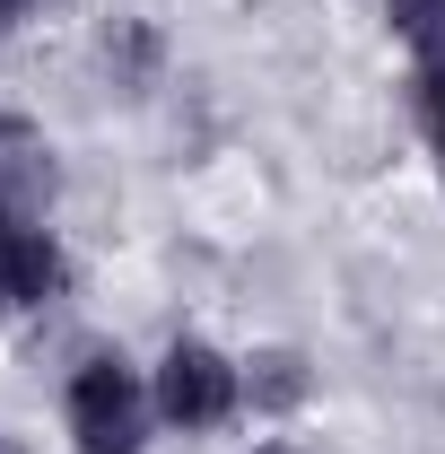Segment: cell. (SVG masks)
<instances>
[{"label":"cell","mask_w":445,"mask_h":454,"mask_svg":"<svg viewBox=\"0 0 445 454\" xmlns=\"http://www.w3.org/2000/svg\"><path fill=\"white\" fill-rule=\"evenodd\" d=\"M149 419H158V402H149L131 358L105 349V358H88L70 376V437H79V454H140L149 446Z\"/></svg>","instance_id":"6da1fadb"},{"label":"cell","mask_w":445,"mask_h":454,"mask_svg":"<svg viewBox=\"0 0 445 454\" xmlns=\"http://www.w3.org/2000/svg\"><path fill=\"white\" fill-rule=\"evenodd\" d=\"M149 402H158V419H175V428H219L227 411L245 402V367L227 349H210V340H175L167 358H158Z\"/></svg>","instance_id":"7a4b0ae2"},{"label":"cell","mask_w":445,"mask_h":454,"mask_svg":"<svg viewBox=\"0 0 445 454\" xmlns=\"http://www.w3.org/2000/svg\"><path fill=\"white\" fill-rule=\"evenodd\" d=\"M53 297H61V245L0 201V306L27 315V306H53Z\"/></svg>","instance_id":"3957f363"},{"label":"cell","mask_w":445,"mask_h":454,"mask_svg":"<svg viewBox=\"0 0 445 454\" xmlns=\"http://www.w3.org/2000/svg\"><path fill=\"white\" fill-rule=\"evenodd\" d=\"M297 394H306V367H297L288 349H262V358L245 367V402H254V411H288Z\"/></svg>","instance_id":"277c9868"},{"label":"cell","mask_w":445,"mask_h":454,"mask_svg":"<svg viewBox=\"0 0 445 454\" xmlns=\"http://www.w3.org/2000/svg\"><path fill=\"white\" fill-rule=\"evenodd\" d=\"M385 18L419 61H445V0H385Z\"/></svg>","instance_id":"5b68a950"},{"label":"cell","mask_w":445,"mask_h":454,"mask_svg":"<svg viewBox=\"0 0 445 454\" xmlns=\"http://www.w3.org/2000/svg\"><path fill=\"white\" fill-rule=\"evenodd\" d=\"M419 122H428V149L445 158V61H428V79H419Z\"/></svg>","instance_id":"8992f818"},{"label":"cell","mask_w":445,"mask_h":454,"mask_svg":"<svg viewBox=\"0 0 445 454\" xmlns=\"http://www.w3.org/2000/svg\"><path fill=\"white\" fill-rule=\"evenodd\" d=\"M9 18H18V0H0V27H9Z\"/></svg>","instance_id":"52a82bcc"},{"label":"cell","mask_w":445,"mask_h":454,"mask_svg":"<svg viewBox=\"0 0 445 454\" xmlns=\"http://www.w3.org/2000/svg\"><path fill=\"white\" fill-rule=\"evenodd\" d=\"M254 454H297V446H254Z\"/></svg>","instance_id":"ba28073f"}]
</instances>
